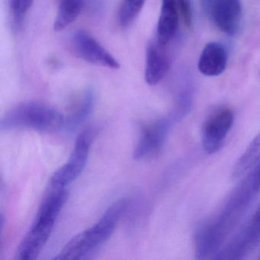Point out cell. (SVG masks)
Returning a JSON list of instances; mask_svg holds the SVG:
<instances>
[{
    "label": "cell",
    "mask_w": 260,
    "mask_h": 260,
    "mask_svg": "<svg viewBox=\"0 0 260 260\" xmlns=\"http://www.w3.org/2000/svg\"><path fill=\"white\" fill-rule=\"evenodd\" d=\"M228 53L223 45L217 42L208 43L199 59L198 68L203 75L217 77L226 69Z\"/></svg>",
    "instance_id": "10"
},
{
    "label": "cell",
    "mask_w": 260,
    "mask_h": 260,
    "mask_svg": "<svg viewBox=\"0 0 260 260\" xmlns=\"http://www.w3.org/2000/svg\"><path fill=\"white\" fill-rule=\"evenodd\" d=\"M250 174L246 179L249 181L252 189L255 193L260 191V161L253 167Z\"/></svg>",
    "instance_id": "18"
},
{
    "label": "cell",
    "mask_w": 260,
    "mask_h": 260,
    "mask_svg": "<svg viewBox=\"0 0 260 260\" xmlns=\"http://www.w3.org/2000/svg\"><path fill=\"white\" fill-rule=\"evenodd\" d=\"M93 137V131L91 129H86L79 135L71 157L51 176L50 183L53 188H65L81 174L89 157Z\"/></svg>",
    "instance_id": "4"
},
{
    "label": "cell",
    "mask_w": 260,
    "mask_h": 260,
    "mask_svg": "<svg viewBox=\"0 0 260 260\" xmlns=\"http://www.w3.org/2000/svg\"><path fill=\"white\" fill-rule=\"evenodd\" d=\"M66 117L57 109L36 102L21 103L9 110L0 121L1 130L28 128L55 132L65 128Z\"/></svg>",
    "instance_id": "3"
},
{
    "label": "cell",
    "mask_w": 260,
    "mask_h": 260,
    "mask_svg": "<svg viewBox=\"0 0 260 260\" xmlns=\"http://www.w3.org/2000/svg\"><path fill=\"white\" fill-rule=\"evenodd\" d=\"M167 46L155 39L147 47L145 80L150 86L158 84L170 69V59Z\"/></svg>",
    "instance_id": "9"
},
{
    "label": "cell",
    "mask_w": 260,
    "mask_h": 260,
    "mask_svg": "<svg viewBox=\"0 0 260 260\" xmlns=\"http://www.w3.org/2000/svg\"><path fill=\"white\" fill-rule=\"evenodd\" d=\"M54 189L44 201L32 226L21 241L17 251L19 259H36L49 239L57 216L69 197L66 188Z\"/></svg>",
    "instance_id": "2"
},
{
    "label": "cell",
    "mask_w": 260,
    "mask_h": 260,
    "mask_svg": "<svg viewBox=\"0 0 260 260\" xmlns=\"http://www.w3.org/2000/svg\"><path fill=\"white\" fill-rule=\"evenodd\" d=\"M72 45L75 54L85 61L109 69L120 68L118 60L86 31H77L73 36Z\"/></svg>",
    "instance_id": "7"
},
{
    "label": "cell",
    "mask_w": 260,
    "mask_h": 260,
    "mask_svg": "<svg viewBox=\"0 0 260 260\" xmlns=\"http://www.w3.org/2000/svg\"><path fill=\"white\" fill-rule=\"evenodd\" d=\"M179 17L176 0H162L156 28L158 42L164 45L170 44L177 32Z\"/></svg>",
    "instance_id": "11"
},
{
    "label": "cell",
    "mask_w": 260,
    "mask_h": 260,
    "mask_svg": "<svg viewBox=\"0 0 260 260\" xmlns=\"http://www.w3.org/2000/svg\"><path fill=\"white\" fill-rule=\"evenodd\" d=\"M260 161V132L251 141L233 168L232 176L237 179L252 170Z\"/></svg>",
    "instance_id": "13"
},
{
    "label": "cell",
    "mask_w": 260,
    "mask_h": 260,
    "mask_svg": "<svg viewBox=\"0 0 260 260\" xmlns=\"http://www.w3.org/2000/svg\"><path fill=\"white\" fill-rule=\"evenodd\" d=\"M9 2L14 23L19 26L32 7L34 0H9Z\"/></svg>",
    "instance_id": "16"
},
{
    "label": "cell",
    "mask_w": 260,
    "mask_h": 260,
    "mask_svg": "<svg viewBox=\"0 0 260 260\" xmlns=\"http://www.w3.org/2000/svg\"><path fill=\"white\" fill-rule=\"evenodd\" d=\"M145 4V0H122L118 19L120 25L127 27L134 22L141 13Z\"/></svg>",
    "instance_id": "15"
},
{
    "label": "cell",
    "mask_w": 260,
    "mask_h": 260,
    "mask_svg": "<svg viewBox=\"0 0 260 260\" xmlns=\"http://www.w3.org/2000/svg\"><path fill=\"white\" fill-rule=\"evenodd\" d=\"M205 13L222 32L234 36L242 19L240 0H202Z\"/></svg>",
    "instance_id": "5"
},
{
    "label": "cell",
    "mask_w": 260,
    "mask_h": 260,
    "mask_svg": "<svg viewBox=\"0 0 260 260\" xmlns=\"http://www.w3.org/2000/svg\"><path fill=\"white\" fill-rule=\"evenodd\" d=\"M170 124V119L161 118L146 127L134 150V159L140 160L157 153L165 142Z\"/></svg>",
    "instance_id": "8"
},
{
    "label": "cell",
    "mask_w": 260,
    "mask_h": 260,
    "mask_svg": "<svg viewBox=\"0 0 260 260\" xmlns=\"http://www.w3.org/2000/svg\"><path fill=\"white\" fill-rule=\"evenodd\" d=\"M127 207L125 199L112 204L93 226L71 239L54 259H81L93 252L112 235Z\"/></svg>",
    "instance_id": "1"
},
{
    "label": "cell",
    "mask_w": 260,
    "mask_h": 260,
    "mask_svg": "<svg viewBox=\"0 0 260 260\" xmlns=\"http://www.w3.org/2000/svg\"><path fill=\"white\" fill-rule=\"evenodd\" d=\"M179 16L187 26H191L192 22V10L190 0H176Z\"/></svg>",
    "instance_id": "17"
},
{
    "label": "cell",
    "mask_w": 260,
    "mask_h": 260,
    "mask_svg": "<svg viewBox=\"0 0 260 260\" xmlns=\"http://www.w3.org/2000/svg\"><path fill=\"white\" fill-rule=\"evenodd\" d=\"M234 114L229 109H221L210 115L202 132L204 150L208 154L218 151L234 124Z\"/></svg>",
    "instance_id": "6"
},
{
    "label": "cell",
    "mask_w": 260,
    "mask_h": 260,
    "mask_svg": "<svg viewBox=\"0 0 260 260\" xmlns=\"http://www.w3.org/2000/svg\"><path fill=\"white\" fill-rule=\"evenodd\" d=\"M94 105V93L91 89H88L85 92L82 100L81 104L76 109L74 113L66 117L65 129L73 130L84 122L85 120L89 116Z\"/></svg>",
    "instance_id": "14"
},
{
    "label": "cell",
    "mask_w": 260,
    "mask_h": 260,
    "mask_svg": "<svg viewBox=\"0 0 260 260\" xmlns=\"http://www.w3.org/2000/svg\"><path fill=\"white\" fill-rule=\"evenodd\" d=\"M85 0H60L54 24L56 31H62L75 22L84 7Z\"/></svg>",
    "instance_id": "12"
}]
</instances>
